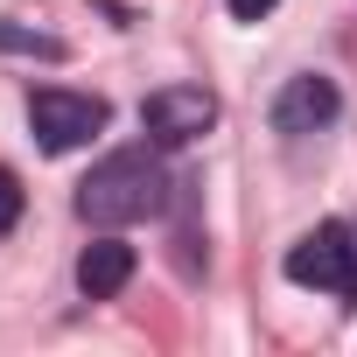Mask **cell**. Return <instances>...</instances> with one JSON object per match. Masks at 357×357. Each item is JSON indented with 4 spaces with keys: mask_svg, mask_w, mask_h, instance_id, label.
<instances>
[{
    "mask_svg": "<svg viewBox=\"0 0 357 357\" xmlns=\"http://www.w3.org/2000/svg\"><path fill=\"white\" fill-rule=\"evenodd\" d=\"M168 168L154 161V147H112L84 183H77V218L98 225V231H119V225H140L168 204Z\"/></svg>",
    "mask_w": 357,
    "mask_h": 357,
    "instance_id": "1",
    "label": "cell"
},
{
    "mask_svg": "<svg viewBox=\"0 0 357 357\" xmlns=\"http://www.w3.org/2000/svg\"><path fill=\"white\" fill-rule=\"evenodd\" d=\"M287 280L294 287H322V294H357V225H343V218H329V225H315V231H301L294 245H287Z\"/></svg>",
    "mask_w": 357,
    "mask_h": 357,
    "instance_id": "2",
    "label": "cell"
},
{
    "mask_svg": "<svg viewBox=\"0 0 357 357\" xmlns=\"http://www.w3.org/2000/svg\"><path fill=\"white\" fill-rule=\"evenodd\" d=\"M105 98H91V91H29V126H36V140H43V154H70V147H84L91 133H105Z\"/></svg>",
    "mask_w": 357,
    "mask_h": 357,
    "instance_id": "3",
    "label": "cell"
},
{
    "mask_svg": "<svg viewBox=\"0 0 357 357\" xmlns=\"http://www.w3.org/2000/svg\"><path fill=\"white\" fill-rule=\"evenodd\" d=\"M140 126H147L154 147H190V140H204L218 126V98L204 84H161V91H147Z\"/></svg>",
    "mask_w": 357,
    "mask_h": 357,
    "instance_id": "4",
    "label": "cell"
},
{
    "mask_svg": "<svg viewBox=\"0 0 357 357\" xmlns=\"http://www.w3.org/2000/svg\"><path fill=\"white\" fill-rule=\"evenodd\" d=\"M336 112H343V91L308 70V77H287V84H280V98H273V133L301 140V133H322Z\"/></svg>",
    "mask_w": 357,
    "mask_h": 357,
    "instance_id": "5",
    "label": "cell"
},
{
    "mask_svg": "<svg viewBox=\"0 0 357 357\" xmlns=\"http://www.w3.org/2000/svg\"><path fill=\"white\" fill-rule=\"evenodd\" d=\"M126 280H133V245H126V238H112V231H105V238H91V245L77 252V287H84L91 301L119 294Z\"/></svg>",
    "mask_w": 357,
    "mask_h": 357,
    "instance_id": "6",
    "label": "cell"
},
{
    "mask_svg": "<svg viewBox=\"0 0 357 357\" xmlns=\"http://www.w3.org/2000/svg\"><path fill=\"white\" fill-rule=\"evenodd\" d=\"M0 50H22V56H63V43L56 36H36V29H15V22H0Z\"/></svg>",
    "mask_w": 357,
    "mask_h": 357,
    "instance_id": "7",
    "label": "cell"
},
{
    "mask_svg": "<svg viewBox=\"0 0 357 357\" xmlns=\"http://www.w3.org/2000/svg\"><path fill=\"white\" fill-rule=\"evenodd\" d=\"M15 225H22V183H15V168H0V238Z\"/></svg>",
    "mask_w": 357,
    "mask_h": 357,
    "instance_id": "8",
    "label": "cell"
},
{
    "mask_svg": "<svg viewBox=\"0 0 357 357\" xmlns=\"http://www.w3.org/2000/svg\"><path fill=\"white\" fill-rule=\"evenodd\" d=\"M225 8H231V22H266L280 0H225Z\"/></svg>",
    "mask_w": 357,
    "mask_h": 357,
    "instance_id": "9",
    "label": "cell"
}]
</instances>
